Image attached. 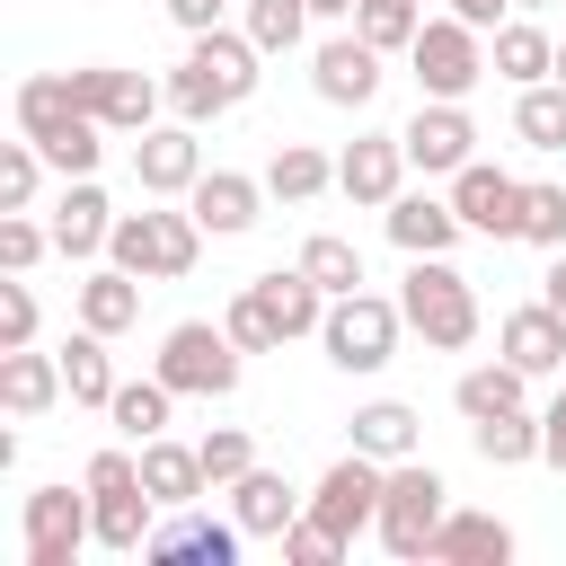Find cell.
<instances>
[{"label":"cell","mask_w":566,"mask_h":566,"mask_svg":"<svg viewBox=\"0 0 566 566\" xmlns=\"http://www.w3.org/2000/svg\"><path fill=\"white\" fill-rule=\"evenodd\" d=\"M265 53L248 44V27L230 35V27H203V35H186V62L168 71V106L186 115V124H221L230 106H248L256 97V71Z\"/></svg>","instance_id":"6da1fadb"},{"label":"cell","mask_w":566,"mask_h":566,"mask_svg":"<svg viewBox=\"0 0 566 566\" xmlns=\"http://www.w3.org/2000/svg\"><path fill=\"white\" fill-rule=\"evenodd\" d=\"M203 239H212V230L195 221V203H177V212H115L106 256H115L124 274H142V283H177V274H195Z\"/></svg>","instance_id":"7a4b0ae2"},{"label":"cell","mask_w":566,"mask_h":566,"mask_svg":"<svg viewBox=\"0 0 566 566\" xmlns=\"http://www.w3.org/2000/svg\"><path fill=\"white\" fill-rule=\"evenodd\" d=\"M398 310H407V327H416L433 354H460V345L478 336V292H469V274H460L451 256H407Z\"/></svg>","instance_id":"3957f363"},{"label":"cell","mask_w":566,"mask_h":566,"mask_svg":"<svg viewBox=\"0 0 566 566\" xmlns=\"http://www.w3.org/2000/svg\"><path fill=\"white\" fill-rule=\"evenodd\" d=\"M442 513H451V486H442V469L433 460H389V486H380V513H371V531H380V548L389 557H424L433 548V531H442Z\"/></svg>","instance_id":"277c9868"},{"label":"cell","mask_w":566,"mask_h":566,"mask_svg":"<svg viewBox=\"0 0 566 566\" xmlns=\"http://www.w3.org/2000/svg\"><path fill=\"white\" fill-rule=\"evenodd\" d=\"M398 336H407V310L380 301V292H336L327 318H318V345L336 371H389L398 363Z\"/></svg>","instance_id":"5b68a950"},{"label":"cell","mask_w":566,"mask_h":566,"mask_svg":"<svg viewBox=\"0 0 566 566\" xmlns=\"http://www.w3.org/2000/svg\"><path fill=\"white\" fill-rule=\"evenodd\" d=\"M239 363H248V354H239L230 327H212V318H177V327L159 336V363H150V371H159L177 398H230V389H239Z\"/></svg>","instance_id":"8992f818"},{"label":"cell","mask_w":566,"mask_h":566,"mask_svg":"<svg viewBox=\"0 0 566 566\" xmlns=\"http://www.w3.org/2000/svg\"><path fill=\"white\" fill-rule=\"evenodd\" d=\"M407 71H416V88L424 97H469L478 80H486V27H469V18H424L416 27V44H407Z\"/></svg>","instance_id":"52a82bcc"},{"label":"cell","mask_w":566,"mask_h":566,"mask_svg":"<svg viewBox=\"0 0 566 566\" xmlns=\"http://www.w3.org/2000/svg\"><path fill=\"white\" fill-rule=\"evenodd\" d=\"M380 486H389V460L345 451V460H327V478L310 486V522L354 548V531H371V513H380Z\"/></svg>","instance_id":"ba28073f"},{"label":"cell","mask_w":566,"mask_h":566,"mask_svg":"<svg viewBox=\"0 0 566 566\" xmlns=\"http://www.w3.org/2000/svg\"><path fill=\"white\" fill-rule=\"evenodd\" d=\"M398 142H407V168H424V177H460V168L478 159L469 97H416V115L398 124Z\"/></svg>","instance_id":"9c48e42d"},{"label":"cell","mask_w":566,"mask_h":566,"mask_svg":"<svg viewBox=\"0 0 566 566\" xmlns=\"http://www.w3.org/2000/svg\"><path fill=\"white\" fill-rule=\"evenodd\" d=\"M71 97H80L106 133H150V124H159V80L115 71V62H80V71H71Z\"/></svg>","instance_id":"30bf717a"},{"label":"cell","mask_w":566,"mask_h":566,"mask_svg":"<svg viewBox=\"0 0 566 566\" xmlns=\"http://www.w3.org/2000/svg\"><path fill=\"white\" fill-rule=\"evenodd\" d=\"M195 177H203V142H195V124H186V115H177V124L133 133V186H142V195L186 203V195H195Z\"/></svg>","instance_id":"8fae6325"},{"label":"cell","mask_w":566,"mask_h":566,"mask_svg":"<svg viewBox=\"0 0 566 566\" xmlns=\"http://www.w3.org/2000/svg\"><path fill=\"white\" fill-rule=\"evenodd\" d=\"M97 539V513H88V486H35L27 495V566H71L80 548Z\"/></svg>","instance_id":"7c38bea8"},{"label":"cell","mask_w":566,"mask_h":566,"mask_svg":"<svg viewBox=\"0 0 566 566\" xmlns=\"http://www.w3.org/2000/svg\"><path fill=\"white\" fill-rule=\"evenodd\" d=\"M380 62H389V53H380L371 35L336 27V35H327V44L310 53V88H318L327 106H371V97H380V80H389Z\"/></svg>","instance_id":"4fadbf2b"},{"label":"cell","mask_w":566,"mask_h":566,"mask_svg":"<svg viewBox=\"0 0 566 566\" xmlns=\"http://www.w3.org/2000/svg\"><path fill=\"white\" fill-rule=\"evenodd\" d=\"M451 203H460V221H469L478 239H522V203H531V186H522L513 168H495V159H469V168L451 177Z\"/></svg>","instance_id":"5bb4252c"},{"label":"cell","mask_w":566,"mask_h":566,"mask_svg":"<svg viewBox=\"0 0 566 566\" xmlns=\"http://www.w3.org/2000/svg\"><path fill=\"white\" fill-rule=\"evenodd\" d=\"M106 239H115L106 186H97V177H62V195H53V256L88 265V256H106Z\"/></svg>","instance_id":"9a60e30c"},{"label":"cell","mask_w":566,"mask_h":566,"mask_svg":"<svg viewBox=\"0 0 566 566\" xmlns=\"http://www.w3.org/2000/svg\"><path fill=\"white\" fill-rule=\"evenodd\" d=\"M336 186H345V203L389 212V195L407 186V142H398V133H354L345 159H336Z\"/></svg>","instance_id":"2e32d148"},{"label":"cell","mask_w":566,"mask_h":566,"mask_svg":"<svg viewBox=\"0 0 566 566\" xmlns=\"http://www.w3.org/2000/svg\"><path fill=\"white\" fill-rule=\"evenodd\" d=\"M380 221H389V239H398L407 256H451V248H460V230H469L451 195H416V186H398Z\"/></svg>","instance_id":"e0dca14e"},{"label":"cell","mask_w":566,"mask_h":566,"mask_svg":"<svg viewBox=\"0 0 566 566\" xmlns=\"http://www.w3.org/2000/svg\"><path fill=\"white\" fill-rule=\"evenodd\" d=\"M221 495H230V513H239V531H248V539H283V531L310 513V495H301L283 469H265V460H256L239 486H221Z\"/></svg>","instance_id":"ac0fdd59"},{"label":"cell","mask_w":566,"mask_h":566,"mask_svg":"<svg viewBox=\"0 0 566 566\" xmlns=\"http://www.w3.org/2000/svg\"><path fill=\"white\" fill-rule=\"evenodd\" d=\"M495 354H504V363H522L531 380L566 371V310H548V301H522V310H504V327H495Z\"/></svg>","instance_id":"d6986e66"},{"label":"cell","mask_w":566,"mask_h":566,"mask_svg":"<svg viewBox=\"0 0 566 566\" xmlns=\"http://www.w3.org/2000/svg\"><path fill=\"white\" fill-rule=\"evenodd\" d=\"M186 203H195V221H203L212 239H239V230H256V221H265V177H239V168H203Z\"/></svg>","instance_id":"ffe728a7"},{"label":"cell","mask_w":566,"mask_h":566,"mask_svg":"<svg viewBox=\"0 0 566 566\" xmlns=\"http://www.w3.org/2000/svg\"><path fill=\"white\" fill-rule=\"evenodd\" d=\"M248 292H256V310L274 318V336H283V345H292V336H318V318H327V292L301 274V256H292V265H274V274H256Z\"/></svg>","instance_id":"44dd1931"},{"label":"cell","mask_w":566,"mask_h":566,"mask_svg":"<svg viewBox=\"0 0 566 566\" xmlns=\"http://www.w3.org/2000/svg\"><path fill=\"white\" fill-rule=\"evenodd\" d=\"M71 398V380H62V354H35V345H9L0 354V407L27 424V416H44V407H62Z\"/></svg>","instance_id":"7402d4cb"},{"label":"cell","mask_w":566,"mask_h":566,"mask_svg":"<svg viewBox=\"0 0 566 566\" xmlns=\"http://www.w3.org/2000/svg\"><path fill=\"white\" fill-rule=\"evenodd\" d=\"M239 539H248V531H239V513H230V522H203L195 504H177V513L150 531V548H142V557H195V566H230V557H239Z\"/></svg>","instance_id":"603a6c76"},{"label":"cell","mask_w":566,"mask_h":566,"mask_svg":"<svg viewBox=\"0 0 566 566\" xmlns=\"http://www.w3.org/2000/svg\"><path fill=\"white\" fill-rule=\"evenodd\" d=\"M133 451H142V486L159 495V513H177V504L212 495V478H203V451H195V442H168V433H150V442H133Z\"/></svg>","instance_id":"cb8c5ba5"},{"label":"cell","mask_w":566,"mask_h":566,"mask_svg":"<svg viewBox=\"0 0 566 566\" xmlns=\"http://www.w3.org/2000/svg\"><path fill=\"white\" fill-rule=\"evenodd\" d=\"M424 557H433V566H504V557H513V522H495V513H460V504H451Z\"/></svg>","instance_id":"d4e9b609"},{"label":"cell","mask_w":566,"mask_h":566,"mask_svg":"<svg viewBox=\"0 0 566 566\" xmlns=\"http://www.w3.org/2000/svg\"><path fill=\"white\" fill-rule=\"evenodd\" d=\"M486 71H495V80H513V88L557 80V35H548V27H531V18H504V27L486 35Z\"/></svg>","instance_id":"484cf974"},{"label":"cell","mask_w":566,"mask_h":566,"mask_svg":"<svg viewBox=\"0 0 566 566\" xmlns=\"http://www.w3.org/2000/svg\"><path fill=\"white\" fill-rule=\"evenodd\" d=\"M522 398H531V371L504 363V354H495V363H469V371L451 380V407H460L469 424H478V416H513Z\"/></svg>","instance_id":"4316f807"},{"label":"cell","mask_w":566,"mask_h":566,"mask_svg":"<svg viewBox=\"0 0 566 566\" xmlns=\"http://www.w3.org/2000/svg\"><path fill=\"white\" fill-rule=\"evenodd\" d=\"M133 318H142V274H124V265L106 256V265L80 283V327H97V336H124Z\"/></svg>","instance_id":"83f0119b"},{"label":"cell","mask_w":566,"mask_h":566,"mask_svg":"<svg viewBox=\"0 0 566 566\" xmlns=\"http://www.w3.org/2000/svg\"><path fill=\"white\" fill-rule=\"evenodd\" d=\"M9 106H18V133H27V142H53L71 115H88V106L71 97V71H35V80H18Z\"/></svg>","instance_id":"f1b7e54d"},{"label":"cell","mask_w":566,"mask_h":566,"mask_svg":"<svg viewBox=\"0 0 566 566\" xmlns=\"http://www.w3.org/2000/svg\"><path fill=\"white\" fill-rule=\"evenodd\" d=\"M327 186H336V159H327V150L274 142V159H265V195H274V203H318Z\"/></svg>","instance_id":"f546056e"},{"label":"cell","mask_w":566,"mask_h":566,"mask_svg":"<svg viewBox=\"0 0 566 566\" xmlns=\"http://www.w3.org/2000/svg\"><path fill=\"white\" fill-rule=\"evenodd\" d=\"M62 380H71V407H106L124 380H115V354H106V336L97 327H80L71 345H62Z\"/></svg>","instance_id":"4dcf8cb0"},{"label":"cell","mask_w":566,"mask_h":566,"mask_svg":"<svg viewBox=\"0 0 566 566\" xmlns=\"http://www.w3.org/2000/svg\"><path fill=\"white\" fill-rule=\"evenodd\" d=\"M168 407H177V389L150 371V380H124L115 398H106V416H115V433L124 442H150V433H168Z\"/></svg>","instance_id":"1f68e13d"},{"label":"cell","mask_w":566,"mask_h":566,"mask_svg":"<svg viewBox=\"0 0 566 566\" xmlns=\"http://www.w3.org/2000/svg\"><path fill=\"white\" fill-rule=\"evenodd\" d=\"M354 451H371V460H407V451H416V407H407V398H371V407H354Z\"/></svg>","instance_id":"d6a6232c"},{"label":"cell","mask_w":566,"mask_h":566,"mask_svg":"<svg viewBox=\"0 0 566 566\" xmlns=\"http://www.w3.org/2000/svg\"><path fill=\"white\" fill-rule=\"evenodd\" d=\"M469 442H478L486 469H522V460H539V416H531V407H513V416H478Z\"/></svg>","instance_id":"836d02e7"},{"label":"cell","mask_w":566,"mask_h":566,"mask_svg":"<svg viewBox=\"0 0 566 566\" xmlns=\"http://www.w3.org/2000/svg\"><path fill=\"white\" fill-rule=\"evenodd\" d=\"M513 133H522L531 150H566V80H531V88L513 97Z\"/></svg>","instance_id":"e575fe53"},{"label":"cell","mask_w":566,"mask_h":566,"mask_svg":"<svg viewBox=\"0 0 566 566\" xmlns=\"http://www.w3.org/2000/svg\"><path fill=\"white\" fill-rule=\"evenodd\" d=\"M301 274L336 301V292H363V248L354 239H336V230H318V239H301Z\"/></svg>","instance_id":"d590c367"},{"label":"cell","mask_w":566,"mask_h":566,"mask_svg":"<svg viewBox=\"0 0 566 566\" xmlns=\"http://www.w3.org/2000/svg\"><path fill=\"white\" fill-rule=\"evenodd\" d=\"M310 35V0H248V44L274 62V53H301Z\"/></svg>","instance_id":"8d00e7d4"},{"label":"cell","mask_w":566,"mask_h":566,"mask_svg":"<svg viewBox=\"0 0 566 566\" xmlns=\"http://www.w3.org/2000/svg\"><path fill=\"white\" fill-rule=\"evenodd\" d=\"M44 150L18 133V142H0V212H35V186H44Z\"/></svg>","instance_id":"74e56055"},{"label":"cell","mask_w":566,"mask_h":566,"mask_svg":"<svg viewBox=\"0 0 566 566\" xmlns=\"http://www.w3.org/2000/svg\"><path fill=\"white\" fill-rule=\"evenodd\" d=\"M416 27H424V9H416V0H363V9H354V35H371L380 53H407V44H416Z\"/></svg>","instance_id":"f35d334b"},{"label":"cell","mask_w":566,"mask_h":566,"mask_svg":"<svg viewBox=\"0 0 566 566\" xmlns=\"http://www.w3.org/2000/svg\"><path fill=\"white\" fill-rule=\"evenodd\" d=\"M35 150H44V159H53L62 177H97V150H106V124H97V115H71V124H62L53 142H35Z\"/></svg>","instance_id":"ab89813d"},{"label":"cell","mask_w":566,"mask_h":566,"mask_svg":"<svg viewBox=\"0 0 566 566\" xmlns=\"http://www.w3.org/2000/svg\"><path fill=\"white\" fill-rule=\"evenodd\" d=\"M195 451H203V478H212V486H239V478L256 469V433H248V424H212Z\"/></svg>","instance_id":"60d3db41"},{"label":"cell","mask_w":566,"mask_h":566,"mask_svg":"<svg viewBox=\"0 0 566 566\" xmlns=\"http://www.w3.org/2000/svg\"><path fill=\"white\" fill-rule=\"evenodd\" d=\"M53 248V221H27V212H0V274H35V256Z\"/></svg>","instance_id":"b9f144b4"},{"label":"cell","mask_w":566,"mask_h":566,"mask_svg":"<svg viewBox=\"0 0 566 566\" xmlns=\"http://www.w3.org/2000/svg\"><path fill=\"white\" fill-rule=\"evenodd\" d=\"M221 327L239 336V354H274V345H283V336H274V318L256 310V292H248V283L230 292V310H221Z\"/></svg>","instance_id":"7bdbcfd3"},{"label":"cell","mask_w":566,"mask_h":566,"mask_svg":"<svg viewBox=\"0 0 566 566\" xmlns=\"http://www.w3.org/2000/svg\"><path fill=\"white\" fill-rule=\"evenodd\" d=\"M522 239H531V248H566V186H531V203H522Z\"/></svg>","instance_id":"ee69618b"},{"label":"cell","mask_w":566,"mask_h":566,"mask_svg":"<svg viewBox=\"0 0 566 566\" xmlns=\"http://www.w3.org/2000/svg\"><path fill=\"white\" fill-rule=\"evenodd\" d=\"M35 318H44V310H35L27 274H9V283H0V354H9V345H35Z\"/></svg>","instance_id":"f6af8a7d"},{"label":"cell","mask_w":566,"mask_h":566,"mask_svg":"<svg viewBox=\"0 0 566 566\" xmlns=\"http://www.w3.org/2000/svg\"><path fill=\"white\" fill-rule=\"evenodd\" d=\"M283 557H292V566H336V557H345V539H336V531H318V522L301 513V522L283 531Z\"/></svg>","instance_id":"bcb514c9"},{"label":"cell","mask_w":566,"mask_h":566,"mask_svg":"<svg viewBox=\"0 0 566 566\" xmlns=\"http://www.w3.org/2000/svg\"><path fill=\"white\" fill-rule=\"evenodd\" d=\"M539 460L566 478V389H557V398H548V416H539Z\"/></svg>","instance_id":"7dc6e473"},{"label":"cell","mask_w":566,"mask_h":566,"mask_svg":"<svg viewBox=\"0 0 566 566\" xmlns=\"http://www.w3.org/2000/svg\"><path fill=\"white\" fill-rule=\"evenodd\" d=\"M221 9H230V0H168V18H177L186 35H203V27H221Z\"/></svg>","instance_id":"c3c4849f"},{"label":"cell","mask_w":566,"mask_h":566,"mask_svg":"<svg viewBox=\"0 0 566 566\" xmlns=\"http://www.w3.org/2000/svg\"><path fill=\"white\" fill-rule=\"evenodd\" d=\"M504 9H513V0H451V18H469V27H486V35L504 27Z\"/></svg>","instance_id":"681fc988"},{"label":"cell","mask_w":566,"mask_h":566,"mask_svg":"<svg viewBox=\"0 0 566 566\" xmlns=\"http://www.w3.org/2000/svg\"><path fill=\"white\" fill-rule=\"evenodd\" d=\"M539 301L566 310V248H548V274H539Z\"/></svg>","instance_id":"f907efd6"},{"label":"cell","mask_w":566,"mask_h":566,"mask_svg":"<svg viewBox=\"0 0 566 566\" xmlns=\"http://www.w3.org/2000/svg\"><path fill=\"white\" fill-rule=\"evenodd\" d=\"M354 9L363 0H310V18H327V27H354Z\"/></svg>","instance_id":"816d5d0a"},{"label":"cell","mask_w":566,"mask_h":566,"mask_svg":"<svg viewBox=\"0 0 566 566\" xmlns=\"http://www.w3.org/2000/svg\"><path fill=\"white\" fill-rule=\"evenodd\" d=\"M513 9H557V0H513Z\"/></svg>","instance_id":"f5cc1de1"},{"label":"cell","mask_w":566,"mask_h":566,"mask_svg":"<svg viewBox=\"0 0 566 566\" xmlns=\"http://www.w3.org/2000/svg\"><path fill=\"white\" fill-rule=\"evenodd\" d=\"M557 80H566V44H557Z\"/></svg>","instance_id":"db71d44e"}]
</instances>
